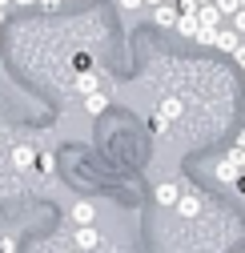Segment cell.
<instances>
[{"instance_id":"obj_7","label":"cell","mask_w":245,"mask_h":253,"mask_svg":"<svg viewBox=\"0 0 245 253\" xmlns=\"http://www.w3.org/2000/svg\"><path fill=\"white\" fill-rule=\"evenodd\" d=\"M177 4H173V0H169V4H161V8H153V20H157L161 28H177Z\"/></svg>"},{"instance_id":"obj_19","label":"cell","mask_w":245,"mask_h":253,"mask_svg":"<svg viewBox=\"0 0 245 253\" xmlns=\"http://www.w3.org/2000/svg\"><path fill=\"white\" fill-rule=\"evenodd\" d=\"M41 4H44V8H48V12H52V8H56V4H60V0H41Z\"/></svg>"},{"instance_id":"obj_3","label":"cell","mask_w":245,"mask_h":253,"mask_svg":"<svg viewBox=\"0 0 245 253\" xmlns=\"http://www.w3.org/2000/svg\"><path fill=\"white\" fill-rule=\"evenodd\" d=\"M173 117H181V101H177V97H165L161 109H157V121H153V129H165Z\"/></svg>"},{"instance_id":"obj_23","label":"cell","mask_w":245,"mask_h":253,"mask_svg":"<svg viewBox=\"0 0 245 253\" xmlns=\"http://www.w3.org/2000/svg\"><path fill=\"white\" fill-rule=\"evenodd\" d=\"M201 4H213V0H197V8H201Z\"/></svg>"},{"instance_id":"obj_24","label":"cell","mask_w":245,"mask_h":253,"mask_svg":"<svg viewBox=\"0 0 245 253\" xmlns=\"http://www.w3.org/2000/svg\"><path fill=\"white\" fill-rule=\"evenodd\" d=\"M0 8H8V0H0Z\"/></svg>"},{"instance_id":"obj_26","label":"cell","mask_w":245,"mask_h":253,"mask_svg":"<svg viewBox=\"0 0 245 253\" xmlns=\"http://www.w3.org/2000/svg\"><path fill=\"white\" fill-rule=\"evenodd\" d=\"M241 177H245V161H241Z\"/></svg>"},{"instance_id":"obj_4","label":"cell","mask_w":245,"mask_h":253,"mask_svg":"<svg viewBox=\"0 0 245 253\" xmlns=\"http://www.w3.org/2000/svg\"><path fill=\"white\" fill-rule=\"evenodd\" d=\"M213 48H221V52H237V48H241V37L233 33V28L221 24V28H217V37H213Z\"/></svg>"},{"instance_id":"obj_2","label":"cell","mask_w":245,"mask_h":253,"mask_svg":"<svg viewBox=\"0 0 245 253\" xmlns=\"http://www.w3.org/2000/svg\"><path fill=\"white\" fill-rule=\"evenodd\" d=\"M157 205H165V209H177V201H181V189H177V181H157Z\"/></svg>"},{"instance_id":"obj_10","label":"cell","mask_w":245,"mask_h":253,"mask_svg":"<svg viewBox=\"0 0 245 253\" xmlns=\"http://www.w3.org/2000/svg\"><path fill=\"white\" fill-rule=\"evenodd\" d=\"M177 213H181V217H197V213H201V197H197V193H185V197L177 201Z\"/></svg>"},{"instance_id":"obj_27","label":"cell","mask_w":245,"mask_h":253,"mask_svg":"<svg viewBox=\"0 0 245 253\" xmlns=\"http://www.w3.org/2000/svg\"><path fill=\"white\" fill-rule=\"evenodd\" d=\"M241 8H245V0H241Z\"/></svg>"},{"instance_id":"obj_12","label":"cell","mask_w":245,"mask_h":253,"mask_svg":"<svg viewBox=\"0 0 245 253\" xmlns=\"http://www.w3.org/2000/svg\"><path fill=\"white\" fill-rule=\"evenodd\" d=\"M177 33L193 41V37H197V16H177Z\"/></svg>"},{"instance_id":"obj_1","label":"cell","mask_w":245,"mask_h":253,"mask_svg":"<svg viewBox=\"0 0 245 253\" xmlns=\"http://www.w3.org/2000/svg\"><path fill=\"white\" fill-rule=\"evenodd\" d=\"M221 24H225V16L213 8V4H201V8H197V28H205V33H217Z\"/></svg>"},{"instance_id":"obj_8","label":"cell","mask_w":245,"mask_h":253,"mask_svg":"<svg viewBox=\"0 0 245 253\" xmlns=\"http://www.w3.org/2000/svg\"><path fill=\"white\" fill-rule=\"evenodd\" d=\"M73 241H77L81 249H93V245H101V233H97L93 225H81V229L73 233Z\"/></svg>"},{"instance_id":"obj_17","label":"cell","mask_w":245,"mask_h":253,"mask_svg":"<svg viewBox=\"0 0 245 253\" xmlns=\"http://www.w3.org/2000/svg\"><path fill=\"white\" fill-rule=\"evenodd\" d=\"M117 4H121V8H125V12H137V8L145 4V0H117Z\"/></svg>"},{"instance_id":"obj_5","label":"cell","mask_w":245,"mask_h":253,"mask_svg":"<svg viewBox=\"0 0 245 253\" xmlns=\"http://www.w3.org/2000/svg\"><path fill=\"white\" fill-rule=\"evenodd\" d=\"M33 161H37V149H33V145H16V149H12V165H16L20 173L33 169Z\"/></svg>"},{"instance_id":"obj_21","label":"cell","mask_w":245,"mask_h":253,"mask_svg":"<svg viewBox=\"0 0 245 253\" xmlns=\"http://www.w3.org/2000/svg\"><path fill=\"white\" fill-rule=\"evenodd\" d=\"M12 4H20V8H28V4H37V0H12Z\"/></svg>"},{"instance_id":"obj_15","label":"cell","mask_w":245,"mask_h":253,"mask_svg":"<svg viewBox=\"0 0 245 253\" xmlns=\"http://www.w3.org/2000/svg\"><path fill=\"white\" fill-rule=\"evenodd\" d=\"M229 20H233V33H237V37H245V8H241V12H233Z\"/></svg>"},{"instance_id":"obj_9","label":"cell","mask_w":245,"mask_h":253,"mask_svg":"<svg viewBox=\"0 0 245 253\" xmlns=\"http://www.w3.org/2000/svg\"><path fill=\"white\" fill-rule=\"evenodd\" d=\"M93 217H97V209L88 205V201H77V205H73V221H77V229H81V225H93Z\"/></svg>"},{"instance_id":"obj_20","label":"cell","mask_w":245,"mask_h":253,"mask_svg":"<svg viewBox=\"0 0 245 253\" xmlns=\"http://www.w3.org/2000/svg\"><path fill=\"white\" fill-rule=\"evenodd\" d=\"M237 149H245V129H241V133H237Z\"/></svg>"},{"instance_id":"obj_11","label":"cell","mask_w":245,"mask_h":253,"mask_svg":"<svg viewBox=\"0 0 245 253\" xmlns=\"http://www.w3.org/2000/svg\"><path fill=\"white\" fill-rule=\"evenodd\" d=\"M84 109L93 113V117L105 113V109H109V92H105V88H101V92H88V97H84Z\"/></svg>"},{"instance_id":"obj_25","label":"cell","mask_w":245,"mask_h":253,"mask_svg":"<svg viewBox=\"0 0 245 253\" xmlns=\"http://www.w3.org/2000/svg\"><path fill=\"white\" fill-rule=\"evenodd\" d=\"M0 24H4V8H0Z\"/></svg>"},{"instance_id":"obj_16","label":"cell","mask_w":245,"mask_h":253,"mask_svg":"<svg viewBox=\"0 0 245 253\" xmlns=\"http://www.w3.org/2000/svg\"><path fill=\"white\" fill-rule=\"evenodd\" d=\"M213 37H217V33H205V28H197L193 41H197V44H213Z\"/></svg>"},{"instance_id":"obj_22","label":"cell","mask_w":245,"mask_h":253,"mask_svg":"<svg viewBox=\"0 0 245 253\" xmlns=\"http://www.w3.org/2000/svg\"><path fill=\"white\" fill-rule=\"evenodd\" d=\"M145 4H149V8H161V4H165V0H145Z\"/></svg>"},{"instance_id":"obj_13","label":"cell","mask_w":245,"mask_h":253,"mask_svg":"<svg viewBox=\"0 0 245 253\" xmlns=\"http://www.w3.org/2000/svg\"><path fill=\"white\" fill-rule=\"evenodd\" d=\"M213 8H217V12H221V16L229 20L233 12H241V0H213Z\"/></svg>"},{"instance_id":"obj_6","label":"cell","mask_w":245,"mask_h":253,"mask_svg":"<svg viewBox=\"0 0 245 253\" xmlns=\"http://www.w3.org/2000/svg\"><path fill=\"white\" fill-rule=\"evenodd\" d=\"M73 84H77V92H81V97H88V92H101V77H97L93 69H84Z\"/></svg>"},{"instance_id":"obj_14","label":"cell","mask_w":245,"mask_h":253,"mask_svg":"<svg viewBox=\"0 0 245 253\" xmlns=\"http://www.w3.org/2000/svg\"><path fill=\"white\" fill-rule=\"evenodd\" d=\"M181 16H197V0H173Z\"/></svg>"},{"instance_id":"obj_18","label":"cell","mask_w":245,"mask_h":253,"mask_svg":"<svg viewBox=\"0 0 245 253\" xmlns=\"http://www.w3.org/2000/svg\"><path fill=\"white\" fill-rule=\"evenodd\" d=\"M0 253H16V241L12 237H0Z\"/></svg>"}]
</instances>
